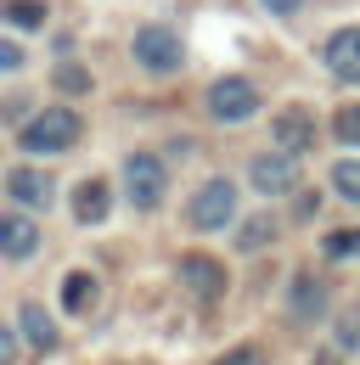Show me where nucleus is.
I'll return each instance as SVG.
<instances>
[{"mask_svg":"<svg viewBox=\"0 0 360 365\" xmlns=\"http://www.w3.org/2000/svg\"><path fill=\"white\" fill-rule=\"evenodd\" d=\"M270 242H276V220H270V214H254L248 225H236V247H242V253H259Z\"/></svg>","mask_w":360,"mask_h":365,"instance_id":"obj_16","label":"nucleus"},{"mask_svg":"<svg viewBox=\"0 0 360 365\" xmlns=\"http://www.w3.org/2000/svg\"><path fill=\"white\" fill-rule=\"evenodd\" d=\"M332 130H338V140H349V146H360V107H338V118H332Z\"/></svg>","mask_w":360,"mask_h":365,"instance_id":"obj_22","label":"nucleus"},{"mask_svg":"<svg viewBox=\"0 0 360 365\" xmlns=\"http://www.w3.org/2000/svg\"><path fill=\"white\" fill-rule=\"evenodd\" d=\"M293 220H315V191H299V202H293Z\"/></svg>","mask_w":360,"mask_h":365,"instance_id":"obj_25","label":"nucleus"},{"mask_svg":"<svg viewBox=\"0 0 360 365\" xmlns=\"http://www.w3.org/2000/svg\"><path fill=\"white\" fill-rule=\"evenodd\" d=\"M236 220V185L231 180H203L186 202V225L191 230H225Z\"/></svg>","mask_w":360,"mask_h":365,"instance_id":"obj_2","label":"nucleus"},{"mask_svg":"<svg viewBox=\"0 0 360 365\" xmlns=\"http://www.w3.org/2000/svg\"><path fill=\"white\" fill-rule=\"evenodd\" d=\"M214 365H265V349H259V343H236V349H225Z\"/></svg>","mask_w":360,"mask_h":365,"instance_id":"obj_23","label":"nucleus"},{"mask_svg":"<svg viewBox=\"0 0 360 365\" xmlns=\"http://www.w3.org/2000/svg\"><path fill=\"white\" fill-rule=\"evenodd\" d=\"M17 331H23V343H29V349H40V354L56 349V320L45 315L40 304H23V309H17Z\"/></svg>","mask_w":360,"mask_h":365,"instance_id":"obj_14","label":"nucleus"},{"mask_svg":"<svg viewBox=\"0 0 360 365\" xmlns=\"http://www.w3.org/2000/svg\"><path fill=\"white\" fill-rule=\"evenodd\" d=\"M107 208H113V191H107V180L74 185V220H79V225H101V220H107Z\"/></svg>","mask_w":360,"mask_h":365,"instance_id":"obj_13","label":"nucleus"},{"mask_svg":"<svg viewBox=\"0 0 360 365\" xmlns=\"http://www.w3.org/2000/svg\"><path fill=\"white\" fill-rule=\"evenodd\" d=\"M248 185L265 191V197L299 191V158H293V152H265V158H254V163H248Z\"/></svg>","mask_w":360,"mask_h":365,"instance_id":"obj_6","label":"nucleus"},{"mask_svg":"<svg viewBox=\"0 0 360 365\" xmlns=\"http://www.w3.org/2000/svg\"><path fill=\"white\" fill-rule=\"evenodd\" d=\"M164 191H169L164 163H158L152 152H130V158H124V197H130L141 214H152V208L164 202Z\"/></svg>","mask_w":360,"mask_h":365,"instance_id":"obj_3","label":"nucleus"},{"mask_svg":"<svg viewBox=\"0 0 360 365\" xmlns=\"http://www.w3.org/2000/svg\"><path fill=\"white\" fill-rule=\"evenodd\" d=\"M209 113H214V124H248L259 113V91L248 79H214L209 85Z\"/></svg>","mask_w":360,"mask_h":365,"instance_id":"obj_5","label":"nucleus"},{"mask_svg":"<svg viewBox=\"0 0 360 365\" xmlns=\"http://www.w3.org/2000/svg\"><path fill=\"white\" fill-rule=\"evenodd\" d=\"M332 191H338V197H349V202H360V158L332 163Z\"/></svg>","mask_w":360,"mask_h":365,"instance_id":"obj_18","label":"nucleus"},{"mask_svg":"<svg viewBox=\"0 0 360 365\" xmlns=\"http://www.w3.org/2000/svg\"><path fill=\"white\" fill-rule=\"evenodd\" d=\"M40 253V225L34 214H0V259H34Z\"/></svg>","mask_w":360,"mask_h":365,"instance_id":"obj_10","label":"nucleus"},{"mask_svg":"<svg viewBox=\"0 0 360 365\" xmlns=\"http://www.w3.org/2000/svg\"><path fill=\"white\" fill-rule=\"evenodd\" d=\"M259 6H265V11H276V17H287V11H299L304 0H259Z\"/></svg>","mask_w":360,"mask_h":365,"instance_id":"obj_27","label":"nucleus"},{"mask_svg":"<svg viewBox=\"0 0 360 365\" xmlns=\"http://www.w3.org/2000/svg\"><path fill=\"white\" fill-rule=\"evenodd\" d=\"M180 287H186L191 298H203V304H220L225 298L220 259H209V253H180Z\"/></svg>","mask_w":360,"mask_h":365,"instance_id":"obj_8","label":"nucleus"},{"mask_svg":"<svg viewBox=\"0 0 360 365\" xmlns=\"http://www.w3.org/2000/svg\"><path fill=\"white\" fill-rule=\"evenodd\" d=\"M62 304H68L74 315H85L90 304H96V275H85V270L62 275Z\"/></svg>","mask_w":360,"mask_h":365,"instance_id":"obj_15","label":"nucleus"},{"mask_svg":"<svg viewBox=\"0 0 360 365\" xmlns=\"http://www.w3.org/2000/svg\"><path fill=\"white\" fill-rule=\"evenodd\" d=\"M90 85H96V79H90L79 62H62V68H56V91H62V96H85Z\"/></svg>","mask_w":360,"mask_h":365,"instance_id":"obj_20","label":"nucleus"},{"mask_svg":"<svg viewBox=\"0 0 360 365\" xmlns=\"http://www.w3.org/2000/svg\"><path fill=\"white\" fill-rule=\"evenodd\" d=\"M6 191H11V202H17L23 214H45V208H51V197H56L51 175H45V169H29V163L6 175Z\"/></svg>","mask_w":360,"mask_h":365,"instance_id":"obj_9","label":"nucleus"},{"mask_svg":"<svg viewBox=\"0 0 360 365\" xmlns=\"http://www.w3.org/2000/svg\"><path fill=\"white\" fill-rule=\"evenodd\" d=\"M310 140H315V118L304 113V107H287V113L276 118V146H281V152H293V158H299Z\"/></svg>","mask_w":360,"mask_h":365,"instance_id":"obj_12","label":"nucleus"},{"mask_svg":"<svg viewBox=\"0 0 360 365\" xmlns=\"http://www.w3.org/2000/svg\"><path fill=\"white\" fill-rule=\"evenodd\" d=\"M326 309H332V287L321 275H293V287H287V320L293 326H315Z\"/></svg>","mask_w":360,"mask_h":365,"instance_id":"obj_7","label":"nucleus"},{"mask_svg":"<svg viewBox=\"0 0 360 365\" xmlns=\"http://www.w3.org/2000/svg\"><path fill=\"white\" fill-rule=\"evenodd\" d=\"M332 349H338V354H355V349H360V304L338 309V331H332Z\"/></svg>","mask_w":360,"mask_h":365,"instance_id":"obj_17","label":"nucleus"},{"mask_svg":"<svg viewBox=\"0 0 360 365\" xmlns=\"http://www.w3.org/2000/svg\"><path fill=\"white\" fill-rule=\"evenodd\" d=\"M79 130H85V118L74 107H45L23 124V152H68L79 140Z\"/></svg>","mask_w":360,"mask_h":365,"instance_id":"obj_1","label":"nucleus"},{"mask_svg":"<svg viewBox=\"0 0 360 365\" xmlns=\"http://www.w3.org/2000/svg\"><path fill=\"white\" fill-rule=\"evenodd\" d=\"M321 247H326V259H360V230H332Z\"/></svg>","mask_w":360,"mask_h":365,"instance_id":"obj_21","label":"nucleus"},{"mask_svg":"<svg viewBox=\"0 0 360 365\" xmlns=\"http://www.w3.org/2000/svg\"><path fill=\"white\" fill-rule=\"evenodd\" d=\"M321 56H326L332 79H344V85H360V29H338V34L321 46Z\"/></svg>","mask_w":360,"mask_h":365,"instance_id":"obj_11","label":"nucleus"},{"mask_svg":"<svg viewBox=\"0 0 360 365\" xmlns=\"http://www.w3.org/2000/svg\"><path fill=\"white\" fill-rule=\"evenodd\" d=\"M135 62L146 73H175L186 62V40L175 29H164V23H146V29H135Z\"/></svg>","mask_w":360,"mask_h":365,"instance_id":"obj_4","label":"nucleus"},{"mask_svg":"<svg viewBox=\"0 0 360 365\" xmlns=\"http://www.w3.org/2000/svg\"><path fill=\"white\" fill-rule=\"evenodd\" d=\"M11 360H17V331L0 326V365H11Z\"/></svg>","mask_w":360,"mask_h":365,"instance_id":"obj_24","label":"nucleus"},{"mask_svg":"<svg viewBox=\"0 0 360 365\" xmlns=\"http://www.w3.org/2000/svg\"><path fill=\"white\" fill-rule=\"evenodd\" d=\"M0 68H23V51L11 46V40H0Z\"/></svg>","mask_w":360,"mask_h":365,"instance_id":"obj_26","label":"nucleus"},{"mask_svg":"<svg viewBox=\"0 0 360 365\" xmlns=\"http://www.w3.org/2000/svg\"><path fill=\"white\" fill-rule=\"evenodd\" d=\"M6 23H11V29H40L45 6L40 0H11V6H6Z\"/></svg>","mask_w":360,"mask_h":365,"instance_id":"obj_19","label":"nucleus"}]
</instances>
